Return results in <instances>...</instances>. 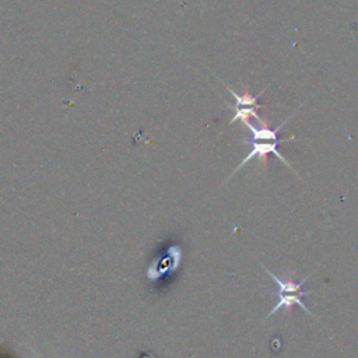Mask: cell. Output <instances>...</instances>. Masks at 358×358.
Here are the masks:
<instances>
[{
	"label": "cell",
	"instance_id": "6da1fadb",
	"mask_svg": "<svg viewBox=\"0 0 358 358\" xmlns=\"http://www.w3.org/2000/svg\"><path fill=\"white\" fill-rule=\"evenodd\" d=\"M262 267L267 271V274L270 275V278H271L273 281H275L277 285H278V291H277L278 302L271 308V310L268 312V315L266 316V319L270 317L271 315H274V313H275L278 309H281V308H285L287 312H288V315H291L294 305H299L308 315L313 316V313H312V312L303 305V302H302V296H306V295H309V294H313V291H302V285L305 284V281L308 280V277H309L310 274H309L308 277L302 278L299 282H295L294 274L289 273L288 280H287V281H281V280H280L277 275H274L267 267H264L263 264H262Z\"/></svg>",
	"mask_w": 358,
	"mask_h": 358
},
{
	"label": "cell",
	"instance_id": "7a4b0ae2",
	"mask_svg": "<svg viewBox=\"0 0 358 358\" xmlns=\"http://www.w3.org/2000/svg\"><path fill=\"white\" fill-rule=\"evenodd\" d=\"M218 81L222 83V84L225 85V88L228 90V92L235 98V105H234L235 115H234V117L229 120V124H234L236 120H241V122L246 126L248 123H250V117H255L259 123H262V122L264 120V117L262 119V117L257 115V109L264 108V105L259 103L257 99H259V96H260L262 94L266 92L267 87H264L259 94L252 95V92H250V90H249V87H248V84H246V85H245V90H243V94H238V92H235L228 84H225L221 78H218Z\"/></svg>",
	"mask_w": 358,
	"mask_h": 358
},
{
	"label": "cell",
	"instance_id": "3957f363",
	"mask_svg": "<svg viewBox=\"0 0 358 358\" xmlns=\"http://www.w3.org/2000/svg\"><path fill=\"white\" fill-rule=\"evenodd\" d=\"M289 140H294V136H291L289 138H278V140H253V138H245L243 143L249 144L252 147V150L249 151V154L242 159V162L235 168V171L232 173H235L236 171H239L243 165H246L252 158L257 157L259 161L266 165L267 164V155L268 154H274L282 164H285L291 171H294V168L289 165V162L277 151V147L284 143V141H289ZM295 172V171H294Z\"/></svg>",
	"mask_w": 358,
	"mask_h": 358
},
{
	"label": "cell",
	"instance_id": "277c9868",
	"mask_svg": "<svg viewBox=\"0 0 358 358\" xmlns=\"http://www.w3.org/2000/svg\"><path fill=\"white\" fill-rule=\"evenodd\" d=\"M182 262V248L179 245L169 246L164 255L158 256L157 260H154L147 270V277L150 280H158L166 273L175 271Z\"/></svg>",
	"mask_w": 358,
	"mask_h": 358
}]
</instances>
